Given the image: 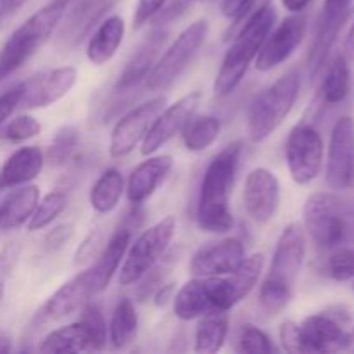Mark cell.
<instances>
[{"label": "cell", "instance_id": "cell-1", "mask_svg": "<svg viewBox=\"0 0 354 354\" xmlns=\"http://www.w3.org/2000/svg\"><path fill=\"white\" fill-rule=\"evenodd\" d=\"M242 154V142H232L207 165L197 199L196 220L203 232L227 234L234 228L230 194Z\"/></svg>", "mask_w": 354, "mask_h": 354}, {"label": "cell", "instance_id": "cell-2", "mask_svg": "<svg viewBox=\"0 0 354 354\" xmlns=\"http://www.w3.org/2000/svg\"><path fill=\"white\" fill-rule=\"evenodd\" d=\"M306 256V235L301 223L283 228L277 241L272 265L259 287V304L268 315H279L294 296Z\"/></svg>", "mask_w": 354, "mask_h": 354}, {"label": "cell", "instance_id": "cell-3", "mask_svg": "<svg viewBox=\"0 0 354 354\" xmlns=\"http://www.w3.org/2000/svg\"><path fill=\"white\" fill-rule=\"evenodd\" d=\"M277 23V10L268 0L259 3L254 12L237 28L234 41L225 52L220 69L213 83V92L216 97H227L235 92L244 80L249 66L258 55L259 48L265 44L266 37Z\"/></svg>", "mask_w": 354, "mask_h": 354}, {"label": "cell", "instance_id": "cell-4", "mask_svg": "<svg viewBox=\"0 0 354 354\" xmlns=\"http://www.w3.org/2000/svg\"><path fill=\"white\" fill-rule=\"evenodd\" d=\"M69 3L52 0L10 33L0 50V80L23 68L54 35Z\"/></svg>", "mask_w": 354, "mask_h": 354}, {"label": "cell", "instance_id": "cell-5", "mask_svg": "<svg viewBox=\"0 0 354 354\" xmlns=\"http://www.w3.org/2000/svg\"><path fill=\"white\" fill-rule=\"evenodd\" d=\"M303 227L318 249L334 251L354 237V211L334 192H315L304 203Z\"/></svg>", "mask_w": 354, "mask_h": 354}, {"label": "cell", "instance_id": "cell-6", "mask_svg": "<svg viewBox=\"0 0 354 354\" xmlns=\"http://www.w3.org/2000/svg\"><path fill=\"white\" fill-rule=\"evenodd\" d=\"M301 75L297 69L280 76L275 83L263 90L251 104L248 118L249 140L265 142L286 121L299 97Z\"/></svg>", "mask_w": 354, "mask_h": 354}, {"label": "cell", "instance_id": "cell-7", "mask_svg": "<svg viewBox=\"0 0 354 354\" xmlns=\"http://www.w3.org/2000/svg\"><path fill=\"white\" fill-rule=\"evenodd\" d=\"M207 31H209V24L204 19L194 21L192 24H189L166 48L165 54L158 59L151 75L145 80V88L151 92L168 90L194 61L197 52L206 41Z\"/></svg>", "mask_w": 354, "mask_h": 354}, {"label": "cell", "instance_id": "cell-8", "mask_svg": "<svg viewBox=\"0 0 354 354\" xmlns=\"http://www.w3.org/2000/svg\"><path fill=\"white\" fill-rule=\"evenodd\" d=\"M175 230V216H166L138 235L137 241L131 244V248L124 254L123 263L120 266L121 286L128 287L140 282L142 277L166 254Z\"/></svg>", "mask_w": 354, "mask_h": 354}, {"label": "cell", "instance_id": "cell-9", "mask_svg": "<svg viewBox=\"0 0 354 354\" xmlns=\"http://www.w3.org/2000/svg\"><path fill=\"white\" fill-rule=\"evenodd\" d=\"M324 138L311 124H297L286 142V162L290 176L299 185L318 178L324 168Z\"/></svg>", "mask_w": 354, "mask_h": 354}, {"label": "cell", "instance_id": "cell-10", "mask_svg": "<svg viewBox=\"0 0 354 354\" xmlns=\"http://www.w3.org/2000/svg\"><path fill=\"white\" fill-rule=\"evenodd\" d=\"M166 102H168V99L165 95L152 97L147 102H142L140 106L133 107L124 116H121L111 131V156L113 158H124V156L131 154L135 147L142 144L152 121L165 109Z\"/></svg>", "mask_w": 354, "mask_h": 354}, {"label": "cell", "instance_id": "cell-11", "mask_svg": "<svg viewBox=\"0 0 354 354\" xmlns=\"http://www.w3.org/2000/svg\"><path fill=\"white\" fill-rule=\"evenodd\" d=\"M166 40H168V30L165 28V23H158L128 59L127 66L123 68L113 88L114 95L121 97V104H124V95L144 85L154 64L158 62L159 52L165 47Z\"/></svg>", "mask_w": 354, "mask_h": 354}, {"label": "cell", "instance_id": "cell-12", "mask_svg": "<svg viewBox=\"0 0 354 354\" xmlns=\"http://www.w3.org/2000/svg\"><path fill=\"white\" fill-rule=\"evenodd\" d=\"M308 30L306 14L297 12L286 17L275 30L270 31L265 44L256 55V69L268 73L279 68L297 50Z\"/></svg>", "mask_w": 354, "mask_h": 354}, {"label": "cell", "instance_id": "cell-13", "mask_svg": "<svg viewBox=\"0 0 354 354\" xmlns=\"http://www.w3.org/2000/svg\"><path fill=\"white\" fill-rule=\"evenodd\" d=\"M78 71L73 66L41 71L21 83L19 106L24 109H45L68 95L75 86Z\"/></svg>", "mask_w": 354, "mask_h": 354}, {"label": "cell", "instance_id": "cell-14", "mask_svg": "<svg viewBox=\"0 0 354 354\" xmlns=\"http://www.w3.org/2000/svg\"><path fill=\"white\" fill-rule=\"evenodd\" d=\"M100 292L102 289L97 283L92 270L88 268L62 283L41 306L38 317L41 320H64V318L82 311L83 306L88 304L90 299L99 296Z\"/></svg>", "mask_w": 354, "mask_h": 354}, {"label": "cell", "instance_id": "cell-15", "mask_svg": "<svg viewBox=\"0 0 354 354\" xmlns=\"http://www.w3.org/2000/svg\"><path fill=\"white\" fill-rule=\"evenodd\" d=\"M199 102L201 93L190 92L187 95H183L182 99L176 100L175 104H171V106L165 107L156 116V120L152 121L147 135L142 140V154H156L162 145H166L173 137H176L182 131V128L185 127L187 121L190 120V116L196 114Z\"/></svg>", "mask_w": 354, "mask_h": 354}, {"label": "cell", "instance_id": "cell-16", "mask_svg": "<svg viewBox=\"0 0 354 354\" xmlns=\"http://www.w3.org/2000/svg\"><path fill=\"white\" fill-rule=\"evenodd\" d=\"M242 197L245 213L254 223H270L280 207L279 178L266 168L252 169L245 178Z\"/></svg>", "mask_w": 354, "mask_h": 354}, {"label": "cell", "instance_id": "cell-17", "mask_svg": "<svg viewBox=\"0 0 354 354\" xmlns=\"http://www.w3.org/2000/svg\"><path fill=\"white\" fill-rule=\"evenodd\" d=\"M354 168V120L339 118L332 128L327 158V183L334 190L351 187Z\"/></svg>", "mask_w": 354, "mask_h": 354}, {"label": "cell", "instance_id": "cell-18", "mask_svg": "<svg viewBox=\"0 0 354 354\" xmlns=\"http://www.w3.org/2000/svg\"><path fill=\"white\" fill-rule=\"evenodd\" d=\"M118 0H76L73 9L64 12L66 19L59 23L57 45L61 48H75L90 37L93 28L104 19L107 12L116 6Z\"/></svg>", "mask_w": 354, "mask_h": 354}, {"label": "cell", "instance_id": "cell-19", "mask_svg": "<svg viewBox=\"0 0 354 354\" xmlns=\"http://www.w3.org/2000/svg\"><path fill=\"white\" fill-rule=\"evenodd\" d=\"M244 258L245 249L241 239L228 237L199 249L190 259L189 270L194 277L228 275L241 265Z\"/></svg>", "mask_w": 354, "mask_h": 354}, {"label": "cell", "instance_id": "cell-20", "mask_svg": "<svg viewBox=\"0 0 354 354\" xmlns=\"http://www.w3.org/2000/svg\"><path fill=\"white\" fill-rule=\"evenodd\" d=\"M304 353H335L348 348V332L327 315H311L299 324Z\"/></svg>", "mask_w": 354, "mask_h": 354}, {"label": "cell", "instance_id": "cell-21", "mask_svg": "<svg viewBox=\"0 0 354 354\" xmlns=\"http://www.w3.org/2000/svg\"><path fill=\"white\" fill-rule=\"evenodd\" d=\"M173 168V158L168 154L149 156V159L142 161L137 168L131 171L128 178L127 197L131 204H142L147 201L152 194L158 190V187L165 182Z\"/></svg>", "mask_w": 354, "mask_h": 354}, {"label": "cell", "instance_id": "cell-22", "mask_svg": "<svg viewBox=\"0 0 354 354\" xmlns=\"http://www.w3.org/2000/svg\"><path fill=\"white\" fill-rule=\"evenodd\" d=\"M348 16L349 10H334L322 7L317 35H315L313 45H311L310 55H308V68H310L311 78H315L324 68Z\"/></svg>", "mask_w": 354, "mask_h": 354}, {"label": "cell", "instance_id": "cell-23", "mask_svg": "<svg viewBox=\"0 0 354 354\" xmlns=\"http://www.w3.org/2000/svg\"><path fill=\"white\" fill-rule=\"evenodd\" d=\"M45 156L41 149L35 145H26L7 158L0 169V190L16 189V187L26 185L38 178L44 169Z\"/></svg>", "mask_w": 354, "mask_h": 354}, {"label": "cell", "instance_id": "cell-24", "mask_svg": "<svg viewBox=\"0 0 354 354\" xmlns=\"http://www.w3.org/2000/svg\"><path fill=\"white\" fill-rule=\"evenodd\" d=\"M124 38V21L120 16H109L97 24L86 44V59L93 66H104L116 55Z\"/></svg>", "mask_w": 354, "mask_h": 354}, {"label": "cell", "instance_id": "cell-25", "mask_svg": "<svg viewBox=\"0 0 354 354\" xmlns=\"http://www.w3.org/2000/svg\"><path fill=\"white\" fill-rule=\"evenodd\" d=\"M130 239L131 232L128 228H120V230L114 232L113 237L100 249L99 256L95 258V263L90 266L102 292L109 287L114 273L120 272V266L123 263L124 254H127L128 245H130Z\"/></svg>", "mask_w": 354, "mask_h": 354}, {"label": "cell", "instance_id": "cell-26", "mask_svg": "<svg viewBox=\"0 0 354 354\" xmlns=\"http://www.w3.org/2000/svg\"><path fill=\"white\" fill-rule=\"evenodd\" d=\"M38 201H40V189L37 185L16 187L12 194L0 206V228L12 230L26 223L35 213Z\"/></svg>", "mask_w": 354, "mask_h": 354}, {"label": "cell", "instance_id": "cell-27", "mask_svg": "<svg viewBox=\"0 0 354 354\" xmlns=\"http://www.w3.org/2000/svg\"><path fill=\"white\" fill-rule=\"evenodd\" d=\"M209 310L211 306L206 296V289H204L203 277L190 279L173 296V311H175V317L182 322L196 320Z\"/></svg>", "mask_w": 354, "mask_h": 354}, {"label": "cell", "instance_id": "cell-28", "mask_svg": "<svg viewBox=\"0 0 354 354\" xmlns=\"http://www.w3.org/2000/svg\"><path fill=\"white\" fill-rule=\"evenodd\" d=\"M221 133V121L213 114H192L182 128L183 147L189 152H204L218 140Z\"/></svg>", "mask_w": 354, "mask_h": 354}, {"label": "cell", "instance_id": "cell-29", "mask_svg": "<svg viewBox=\"0 0 354 354\" xmlns=\"http://www.w3.org/2000/svg\"><path fill=\"white\" fill-rule=\"evenodd\" d=\"M124 192V178L118 169H106L93 182L88 194V203L92 209L99 214H107L114 211L120 204Z\"/></svg>", "mask_w": 354, "mask_h": 354}, {"label": "cell", "instance_id": "cell-30", "mask_svg": "<svg viewBox=\"0 0 354 354\" xmlns=\"http://www.w3.org/2000/svg\"><path fill=\"white\" fill-rule=\"evenodd\" d=\"M90 351V339L82 322L55 328L41 341L40 353L45 354H71Z\"/></svg>", "mask_w": 354, "mask_h": 354}, {"label": "cell", "instance_id": "cell-31", "mask_svg": "<svg viewBox=\"0 0 354 354\" xmlns=\"http://www.w3.org/2000/svg\"><path fill=\"white\" fill-rule=\"evenodd\" d=\"M263 266H265V256L261 252L256 254L245 256L242 259L241 265L234 270L232 273L225 275L227 280V287L230 290V296L234 304H239L245 296H249L254 286L258 283L259 277H261Z\"/></svg>", "mask_w": 354, "mask_h": 354}, {"label": "cell", "instance_id": "cell-32", "mask_svg": "<svg viewBox=\"0 0 354 354\" xmlns=\"http://www.w3.org/2000/svg\"><path fill=\"white\" fill-rule=\"evenodd\" d=\"M138 332V315L130 299L116 304L109 324V341L114 349H124L135 341Z\"/></svg>", "mask_w": 354, "mask_h": 354}, {"label": "cell", "instance_id": "cell-33", "mask_svg": "<svg viewBox=\"0 0 354 354\" xmlns=\"http://www.w3.org/2000/svg\"><path fill=\"white\" fill-rule=\"evenodd\" d=\"M228 335V320L225 313L218 311L213 317L201 320L194 334V351L203 354L218 353L223 348Z\"/></svg>", "mask_w": 354, "mask_h": 354}, {"label": "cell", "instance_id": "cell-34", "mask_svg": "<svg viewBox=\"0 0 354 354\" xmlns=\"http://www.w3.org/2000/svg\"><path fill=\"white\" fill-rule=\"evenodd\" d=\"M349 86H351V71H349L348 59L339 55L328 68L322 83V99L325 104H341L348 97Z\"/></svg>", "mask_w": 354, "mask_h": 354}, {"label": "cell", "instance_id": "cell-35", "mask_svg": "<svg viewBox=\"0 0 354 354\" xmlns=\"http://www.w3.org/2000/svg\"><path fill=\"white\" fill-rule=\"evenodd\" d=\"M80 145V130L71 124L61 127L55 131L54 138L50 140L47 152H45V161L52 166H62L73 158Z\"/></svg>", "mask_w": 354, "mask_h": 354}, {"label": "cell", "instance_id": "cell-36", "mask_svg": "<svg viewBox=\"0 0 354 354\" xmlns=\"http://www.w3.org/2000/svg\"><path fill=\"white\" fill-rule=\"evenodd\" d=\"M66 206H68V197L64 192H61V190L48 192L44 199L38 201L35 213L28 220V230L37 232L48 227L66 209Z\"/></svg>", "mask_w": 354, "mask_h": 354}, {"label": "cell", "instance_id": "cell-37", "mask_svg": "<svg viewBox=\"0 0 354 354\" xmlns=\"http://www.w3.org/2000/svg\"><path fill=\"white\" fill-rule=\"evenodd\" d=\"M80 322H82L86 334H88L90 351H100V349H104V346L107 342V325L106 320H104L102 311L92 303L85 304L82 310Z\"/></svg>", "mask_w": 354, "mask_h": 354}, {"label": "cell", "instance_id": "cell-38", "mask_svg": "<svg viewBox=\"0 0 354 354\" xmlns=\"http://www.w3.org/2000/svg\"><path fill=\"white\" fill-rule=\"evenodd\" d=\"M239 353L248 354H270L275 351L272 341L268 335L261 330V328L254 327V325H244L239 330L237 335V346H235Z\"/></svg>", "mask_w": 354, "mask_h": 354}, {"label": "cell", "instance_id": "cell-39", "mask_svg": "<svg viewBox=\"0 0 354 354\" xmlns=\"http://www.w3.org/2000/svg\"><path fill=\"white\" fill-rule=\"evenodd\" d=\"M40 131L41 124L38 123V120H35L30 114H19V116H16L3 127L0 137L6 142H10V144H21V142H26L30 138L37 137Z\"/></svg>", "mask_w": 354, "mask_h": 354}, {"label": "cell", "instance_id": "cell-40", "mask_svg": "<svg viewBox=\"0 0 354 354\" xmlns=\"http://www.w3.org/2000/svg\"><path fill=\"white\" fill-rule=\"evenodd\" d=\"M327 273L337 282H348L354 279V249L337 248L327 259Z\"/></svg>", "mask_w": 354, "mask_h": 354}, {"label": "cell", "instance_id": "cell-41", "mask_svg": "<svg viewBox=\"0 0 354 354\" xmlns=\"http://www.w3.org/2000/svg\"><path fill=\"white\" fill-rule=\"evenodd\" d=\"M265 0H223L221 2V14L232 21L230 31L227 35H234L237 28L254 12L256 7Z\"/></svg>", "mask_w": 354, "mask_h": 354}, {"label": "cell", "instance_id": "cell-42", "mask_svg": "<svg viewBox=\"0 0 354 354\" xmlns=\"http://www.w3.org/2000/svg\"><path fill=\"white\" fill-rule=\"evenodd\" d=\"M100 244H102V232H100V228H95L80 244L78 251L75 254V265L82 266L92 261V259H95L100 252Z\"/></svg>", "mask_w": 354, "mask_h": 354}, {"label": "cell", "instance_id": "cell-43", "mask_svg": "<svg viewBox=\"0 0 354 354\" xmlns=\"http://www.w3.org/2000/svg\"><path fill=\"white\" fill-rule=\"evenodd\" d=\"M280 344L282 349L287 353H304L303 339H301V328L299 324L292 320H286L280 325L279 330Z\"/></svg>", "mask_w": 354, "mask_h": 354}, {"label": "cell", "instance_id": "cell-44", "mask_svg": "<svg viewBox=\"0 0 354 354\" xmlns=\"http://www.w3.org/2000/svg\"><path fill=\"white\" fill-rule=\"evenodd\" d=\"M168 0H138L133 14V30H140L145 23L154 19Z\"/></svg>", "mask_w": 354, "mask_h": 354}, {"label": "cell", "instance_id": "cell-45", "mask_svg": "<svg viewBox=\"0 0 354 354\" xmlns=\"http://www.w3.org/2000/svg\"><path fill=\"white\" fill-rule=\"evenodd\" d=\"M73 234H75V228H73L71 223H62L57 225V227L52 228L44 239V248L47 249L48 252L61 251L64 245H68V242L73 239Z\"/></svg>", "mask_w": 354, "mask_h": 354}, {"label": "cell", "instance_id": "cell-46", "mask_svg": "<svg viewBox=\"0 0 354 354\" xmlns=\"http://www.w3.org/2000/svg\"><path fill=\"white\" fill-rule=\"evenodd\" d=\"M17 254H19L17 245H7L6 249L0 251V301L3 299V294H6V283L9 280L10 272H12Z\"/></svg>", "mask_w": 354, "mask_h": 354}, {"label": "cell", "instance_id": "cell-47", "mask_svg": "<svg viewBox=\"0 0 354 354\" xmlns=\"http://www.w3.org/2000/svg\"><path fill=\"white\" fill-rule=\"evenodd\" d=\"M19 85L12 86L10 90H6L3 93H0V128L3 127L7 118L14 113V109L19 106Z\"/></svg>", "mask_w": 354, "mask_h": 354}, {"label": "cell", "instance_id": "cell-48", "mask_svg": "<svg viewBox=\"0 0 354 354\" xmlns=\"http://www.w3.org/2000/svg\"><path fill=\"white\" fill-rule=\"evenodd\" d=\"M173 294H175V283H161L154 294V304L165 306L169 299H173Z\"/></svg>", "mask_w": 354, "mask_h": 354}, {"label": "cell", "instance_id": "cell-49", "mask_svg": "<svg viewBox=\"0 0 354 354\" xmlns=\"http://www.w3.org/2000/svg\"><path fill=\"white\" fill-rule=\"evenodd\" d=\"M311 0H282V6L286 7L289 12L297 14V12H303L308 6H310Z\"/></svg>", "mask_w": 354, "mask_h": 354}, {"label": "cell", "instance_id": "cell-50", "mask_svg": "<svg viewBox=\"0 0 354 354\" xmlns=\"http://www.w3.org/2000/svg\"><path fill=\"white\" fill-rule=\"evenodd\" d=\"M353 0H325L324 7L335 10H349L351 9Z\"/></svg>", "mask_w": 354, "mask_h": 354}, {"label": "cell", "instance_id": "cell-51", "mask_svg": "<svg viewBox=\"0 0 354 354\" xmlns=\"http://www.w3.org/2000/svg\"><path fill=\"white\" fill-rule=\"evenodd\" d=\"M12 10V0H0V26H2L3 21L7 19V16H9Z\"/></svg>", "mask_w": 354, "mask_h": 354}, {"label": "cell", "instance_id": "cell-52", "mask_svg": "<svg viewBox=\"0 0 354 354\" xmlns=\"http://www.w3.org/2000/svg\"><path fill=\"white\" fill-rule=\"evenodd\" d=\"M344 50L348 52L349 55H353V57H354V23H353L351 30H349L348 37H346V41H344Z\"/></svg>", "mask_w": 354, "mask_h": 354}, {"label": "cell", "instance_id": "cell-53", "mask_svg": "<svg viewBox=\"0 0 354 354\" xmlns=\"http://www.w3.org/2000/svg\"><path fill=\"white\" fill-rule=\"evenodd\" d=\"M10 351V341L7 337H0V353Z\"/></svg>", "mask_w": 354, "mask_h": 354}, {"label": "cell", "instance_id": "cell-54", "mask_svg": "<svg viewBox=\"0 0 354 354\" xmlns=\"http://www.w3.org/2000/svg\"><path fill=\"white\" fill-rule=\"evenodd\" d=\"M346 351H353L354 353V330L348 335V348H346Z\"/></svg>", "mask_w": 354, "mask_h": 354}, {"label": "cell", "instance_id": "cell-55", "mask_svg": "<svg viewBox=\"0 0 354 354\" xmlns=\"http://www.w3.org/2000/svg\"><path fill=\"white\" fill-rule=\"evenodd\" d=\"M354 185V168H353V180H351V187Z\"/></svg>", "mask_w": 354, "mask_h": 354}, {"label": "cell", "instance_id": "cell-56", "mask_svg": "<svg viewBox=\"0 0 354 354\" xmlns=\"http://www.w3.org/2000/svg\"><path fill=\"white\" fill-rule=\"evenodd\" d=\"M62 2H66V3H71L73 0H62Z\"/></svg>", "mask_w": 354, "mask_h": 354}, {"label": "cell", "instance_id": "cell-57", "mask_svg": "<svg viewBox=\"0 0 354 354\" xmlns=\"http://www.w3.org/2000/svg\"><path fill=\"white\" fill-rule=\"evenodd\" d=\"M187 2H194V0H187Z\"/></svg>", "mask_w": 354, "mask_h": 354}, {"label": "cell", "instance_id": "cell-58", "mask_svg": "<svg viewBox=\"0 0 354 354\" xmlns=\"http://www.w3.org/2000/svg\"><path fill=\"white\" fill-rule=\"evenodd\" d=\"M353 290H354V282H353Z\"/></svg>", "mask_w": 354, "mask_h": 354}]
</instances>
